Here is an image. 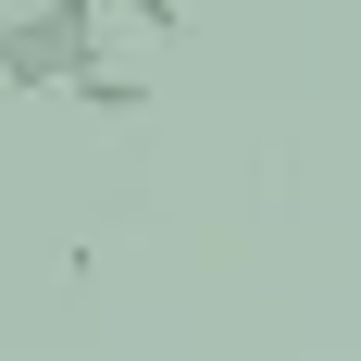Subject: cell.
Listing matches in <instances>:
<instances>
[{"label":"cell","mask_w":361,"mask_h":361,"mask_svg":"<svg viewBox=\"0 0 361 361\" xmlns=\"http://www.w3.org/2000/svg\"><path fill=\"white\" fill-rule=\"evenodd\" d=\"M100 75V0H25L0 25V87L37 100V87H87Z\"/></svg>","instance_id":"obj_1"},{"label":"cell","mask_w":361,"mask_h":361,"mask_svg":"<svg viewBox=\"0 0 361 361\" xmlns=\"http://www.w3.org/2000/svg\"><path fill=\"white\" fill-rule=\"evenodd\" d=\"M75 100H87V112H149V87H137V75H125V63H100V75H87V87H75Z\"/></svg>","instance_id":"obj_2"}]
</instances>
